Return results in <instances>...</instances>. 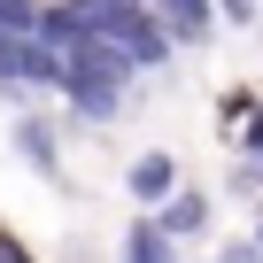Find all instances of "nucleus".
<instances>
[{
    "label": "nucleus",
    "mask_w": 263,
    "mask_h": 263,
    "mask_svg": "<svg viewBox=\"0 0 263 263\" xmlns=\"http://www.w3.org/2000/svg\"><path fill=\"white\" fill-rule=\"evenodd\" d=\"M132 78H140V62H132L124 47H108V39H93V31L62 39V78H54V93H62L78 116L108 124V116L124 108V85H132Z\"/></svg>",
    "instance_id": "nucleus-1"
},
{
    "label": "nucleus",
    "mask_w": 263,
    "mask_h": 263,
    "mask_svg": "<svg viewBox=\"0 0 263 263\" xmlns=\"http://www.w3.org/2000/svg\"><path fill=\"white\" fill-rule=\"evenodd\" d=\"M62 8H70V39L93 31V39L124 47L140 70H163V62H171V31L155 24L147 0H62Z\"/></svg>",
    "instance_id": "nucleus-2"
},
{
    "label": "nucleus",
    "mask_w": 263,
    "mask_h": 263,
    "mask_svg": "<svg viewBox=\"0 0 263 263\" xmlns=\"http://www.w3.org/2000/svg\"><path fill=\"white\" fill-rule=\"evenodd\" d=\"M8 147H16L39 178L62 186V140H54V124H47V116H16V124H8Z\"/></svg>",
    "instance_id": "nucleus-3"
},
{
    "label": "nucleus",
    "mask_w": 263,
    "mask_h": 263,
    "mask_svg": "<svg viewBox=\"0 0 263 263\" xmlns=\"http://www.w3.org/2000/svg\"><path fill=\"white\" fill-rule=\"evenodd\" d=\"M147 217H155V224H163L171 240H194V232L209 224V194H194V186H171V194H163V201H155Z\"/></svg>",
    "instance_id": "nucleus-4"
},
{
    "label": "nucleus",
    "mask_w": 263,
    "mask_h": 263,
    "mask_svg": "<svg viewBox=\"0 0 263 263\" xmlns=\"http://www.w3.org/2000/svg\"><path fill=\"white\" fill-rule=\"evenodd\" d=\"M147 8H155V24L171 31V47H194V39H209V24H217L209 0H147Z\"/></svg>",
    "instance_id": "nucleus-5"
},
{
    "label": "nucleus",
    "mask_w": 263,
    "mask_h": 263,
    "mask_svg": "<svg viewBox=\"0 0 263 263\" xmlns=\"http://www.w3.org/2000/svg\"><path fill=\"white\" fill-rule=\"evenodd\" d=\"M124 186H132V201H140V209H155V201L178 186V163L155 147V155H140V163H132V178H124Z\"/></svg>",
    "instance_id": "nucleus-6"
},
{
    "label": "nucleus",
    "mask_w": 263,
    "mask_h": 263,
    "mask_svg": "<svg viewBox=\"0 0 263 263\" xmlns=\"http://www.w3.org/2000/svg\"><path fill=\"white\" fill-rule=\"evenodd\" d=\"M124 263H178V240H171L155 217H140V224L124 232Z\"/></svg>",
    "instance_id": "nucleus-7"
},
{
    "label": "nucleus",
    "mask_w": 263,
    "mask_h": 263,
    "mask_svg": "<svg viewBox=\"0 0 263 263\" xmlns=\"http://www.w3.org/2000/svg\"><path fill=\"white\" fill-rule=\"evenodd\" d=\"M209 8H217L224 24H240V31H255V24H263V0H209Z\"/></svg>",
    "instance_id": "nucleus-8"
},
{
    "label": "nucleus",
    "mask_w": 263,
    "mask_h": 263,
    "mask_svg": "<svg viewBox=\"0 0 263 263\" xmlns=\"http://www.w3.org/2000/svg\"><path fill=\"white\" fill-rule=\"evenodd\" d=\"M217 263H263V248H255V240H232V248H224Z\"/></svg>",
    "instance_id": "nucleus-9"
},
{
    "label": "nucleus",
    "mask_w": 263,
    "mask_h": 263,
    "mask_svg": "<svg viewBox=\"0 0 263 263\" xmlns=\"http://www.w3.org/2000/svg\"><path fill=\"white\" fill-rule=\"evenodd\" d=\"M0 263H31V248H24L16 232H0Z\"/></svg>",
    "instance_id": "nucleus-10"
},
{
    "label": "nucleus",
    "mask_w": 263,
    "mask_h": 263,
    "mask_svg": "<svg viewBox=\"0 0 263 263\" xmlns=\"http://www.w3.org/2000/svg\"><path fill=\"white\" fill-rule=\"evenodd\" d=\"M240 147H248V155H263V116H248V132H240Z\"/></svg>",
    "instance_id": "nucleus-11"
},
{
    "label": "nucleus",
    "mask_w": 263,
    "mask_h": 263,
    "mask_svg": "<svg viewBox=\"0 0 263 263\" xmlns=\"http://www.w3.org/2000/svg\"><path fill=\"white\" fill-rule=\"evenodd\" d=\"M255 248H263V217H255Z\"/></svg>",
    "instance_id": "nucleus-12"
}]
</instances>
